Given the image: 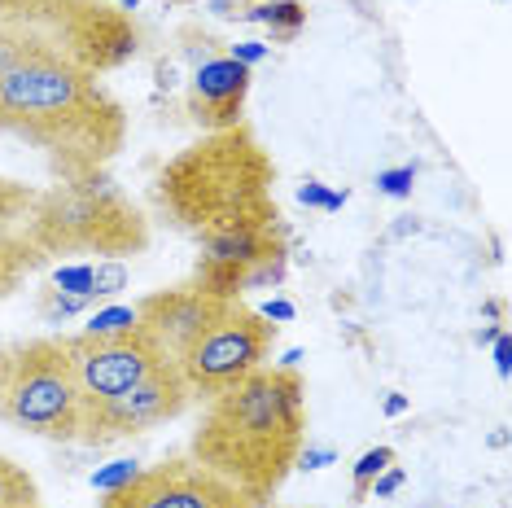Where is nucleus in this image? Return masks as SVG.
Listing matches in <instances>:
<instances>
[{
    "instance_id": "28",
    "label": "nucleus",
    "mask_w": 512,
    "mask_h": 508,
    "mask_svg": "<svg viewBox=\"0 0 512 508\" xmlns=\"http://www.w3.org/2000/svg\"><path fill=\"white\" fill-rule=\"evenodd\" d=\"M9 373H14V346H0V403H5L9 390Z\"/></svg>"
},
{
    "instance_id": "21",
    "label": "nucleus",
    "mask_w": 512,
    "mask_h": 508,
    "mask_svg": "<svg viewBox=\"0 0 512 508\" xmlns=\"http://www.w3.org/2000/svg\"><path fill=\"white\" fill-rule=\"evenodd\" d=\"M132 325H136V307H106V311H97V316H88L84 333L88 338H106V333H123Z\"/></svg>"
},
{
    "instance_id": "24",
    "label": "nucleus",
    "mask_w": 512,
    "mask_h": 508,
    "mask_svg": "<svg viewBox=\"0 0 512 508\" xmlns=\"http://www.w3.org/2000/svg\"><path fill=\"white\" fill-rule=\"evenodd\" d=\"M298 202H302V206H320V211H337V206L346 202V193H329L320 180H307V184L298 189Z\"/></svg>"
},
{
    "instance_id": "1",
    "label": "nucleus",
    "mask_w": 512,
    "mask_h": 508,
    "mask_svg": "<svg viewBox=\"0 0 512 508\" xmlns=\"http://www.w3.org/2000/svg\"><path fill=\"white\" fill-rule=\"evenodd\" d=\"M307 447V381L294 364H263L237 386L206 399L189 438L197 465L232 482L254 508H267Z\"/></svg>"
},
{
    "instance_id": "31",
    "label": "nucleus",
    "mask_w": 512,
    "mask_h": 508,
    "mask_svg": "<svg viewBox=\"0 0 512 508\" xmlns=\"http://www.w3.org/2000/svg\"><path fill=\"white\" fill-rule=\"evenodd\" d=\"M106 5H114V9H123V14H132V9H141V0H106Z\"/></svg>"
},
{
    "instance_id": "15",
    "label": "nucleus",
    "mask_w": 512,
    "mask_h": 508,
    "mask_svg": "<svg viewBox=\"0 0 512 508\" xmlns=\"http://www.w3.org/2000/svg\"><path fill=\"white\" fill-rule=\"evenodd\" d=\"M27 504H40L36 478L27 473V465L0 456V508H27Z\"/></svg>"
},
{
    "instance_id": "3",
    "label": "nucleus",
    "mask_w": 512,
    "mask_h": 508,
    "mask_svg": "<svg viewBox=\"0 0 512 508\" xmlns=\"http://www.w3.org/2000/svg\"><path fill=\"white\" fill-rule=\"evenodd\" d=\"M272 184V154L246 123H237L228 132H202V141L167 158L154 176V206L193 241L237 228H281Z\"/></svg>"
},
{
    "instance_id": "30",
    "label": "nucleus",
    "mask_w": 512,
    "mask_h": 508,
    "mask_svg": "<svg viewBox=\"0 0 512 508\" xmlns=\"http://www.w3.org/2000/svg\"><path fill=\"white\" fill-rule=\"evenodd\" d=\"M403 408H407V399H403V395H390V399H386V412H390V417H399Z\"/></svg>"
},
{
    "instance_id": "8",
    "label": "nucleus",
    "mask_w": 512,
    "mask_h": 508,
    "mask_svg": "<svg viewBox=\"0 0 512 508\" xmlns=\"http://www.w3.org/2000/svg\"><path fill=\"white\" fill-rule=\"evenodd\" d=\"M62 342H66V355H71L79 390H84L88 403H106L114 395H123V390L141 386L154 368L171 360L141 325H132L123 333H106V338L62 333Z\"/></svg>"
},
{
    "instance_id": "6",
    "label": "nucleus",
    "mask_w": 512,
    "mask_h": 508,
    "mask_svg": "<svg viewBox=\"0 0 512 508\" xmlns=\"http://www.w3.org/2000/svg\"><path fill=\"white\" fill-rule=\"evenodd\" d=\"M0 421L49 443L84 447L88 399L79 390L75 364L62 338H31L14 346V373L0 403Z\"/></svg>"
},
{
    "instance_id": "20",
    "label": "nucleus",
    "mask_w": 512,
    "mask_h": 508,
    "mask_svg": "<svg viewBox=\"0 0 512 508\" xmlns=\"http://www.w3.org/2000/svg\"><path fill=\"white\" fill-rule=\"evenodd\" d=\"M92 281H97V263H66V268H57L53 272V290H62V294H88L92 298ZM97 303V298H92Z\"/></svg>"
},
{
    "instance_id": "29",
    "label": "nucleus",
    "mask_w": 512,
    "mask_h": 508,
    "mask_svg": "<svg viewBox=\"0 0 512 508\" xmlns=\"http://www.w3.org/2000/svg\"><path fill=\"white\" fill-rule=\"evenodd\" d=\"M495 364H499V373L508 377V364H512V342H508V333L499 338V351H495Z\"/></svg>"
},
{
    "instance_id": "18",
    "label": "nucleus",
    "mask_w": 512,
    "mask_h": 508,
    "mask_svg": "<svg viewBox=\"0 0 512 508\" xmlns=\"http://www.w3.org/2000/svg\"><path fill=\"white\" fill-rule=\"evenodd\" d=\"M394 465V447H368L364 456H359V465H355V487H351V495H355V504H364L368 495H372V482H377V473L381 469H390Z\"/></svg>"
},
{
    "instance_id": "26",
    "label": "nucleus",
    "mask_w": 512,
    "mask_h": 508,
    "mask_svg": "<svg viewBox=\"0 0 512 508\" xmlns=\"http://www.w3.org/2000/svg\"><path fill=\"white\" fill-rule=\"evenodd\" d=\"M399 487H403V469L390 465V469L377 473V482H372V495H377V500H390V495L399 491Z\"/></svg>"
},
{
    "instance_id": "14",
    "label": "nucleus",
    "mask_w": 512,
    "mask_h": 508,
    "mask_svg": "<svg viewBox=\"0 0 512 508\" xmlns=\"http://www.w3.org/2000/svg\"><path fill=\"white\" fill-rule=\"evenodd\" d=\"M241 18L267 27L276 44H289V40H298L302 27H307V5H302V0H263V5L246 9Z\"/></svg>"
},
{
    "instance_id": "5",
    "label": "nucleus",
    "mask_w": 512,
    "mask_h": 508,
    "mask_svg": "<svg viewBox=\"0 0 512 508\" xmlns=\"http://www.w3.org/2000/svg\"><path fill=\"white\" fill-rule=\"evenodd\" d=\"M0 22L44 40L57 57L92 75L119 71L141 53L136 14L106 0H0Z\"/></svg>"
},
{
    "instance_id": "9",
    "label": "nucleus",
    "mask_w": 512,
    "mask_h": 508,
    "mask_svg": "<svg viewBox=\"0 0 512 508\" xmlns=\"http://www.w3.org/2000/svg\"><path fill=\"white\" fill-rule=\"evenodd\" d=\"M189 403H193L189 381H184L176 360H167L162 368H154L141 386L123 390V395H114L106 403H88L84 447H106V443H119V438L149 434V430H158V425L184 417Z\"/></svg>"
},
{
    "instance_id": "32",
    "label": "nucleus",
    "mask_w": 512,
    "mask_h": 508,
    "mask_svg": "<svg viewBox=\"0 0 512 508\" xmlns=\"http://www.w3.org/2000/svg\"><path fill=\"white\" fill-rule=\"evenodd\" d=\"M162 5H197V0H162Z\"/></svg>"
},
{
    "instance_id": "25",
    "label": "nucleus",
    "mask_w": 512,
    "mask_h": 508,
    "mask_svg": "<svg viewBox=\"0 0 512 508\" xmlns=\"http://www.w3.org/2000/svg\"><path fill=\"white\" fill-rule=\"evenodd\" d=\"M224 53L237 57L241 66H250V71H254V62H263V57H267V44L263 40H246V44H228Z\"/></svg>"
},
{
    "instance_id": "16",
    "label": "nucleus",
    "mask_w": 512,
    "mask_h": 508,
    "mask_svg": "<svg viewBox=\"0 0 512 508\" xmlns=\"http://www.w3.org/2000/svg\"><path fill=\"white\" fill-rule=\"evenodd\" d=\"M40 53H53V49L44 40L27 36V31L5 27V22H0V79H5L9 71H18L22 62H31V57H40Z\"/></svg>"
},
{
    "instance_id": "19",
    "label": "nucleus",
    "mask_w": 512,
    "mask_h": 508,
    "mask_svg": "<svg viewBox=\"0 0 512 508\" xmlns=\"http://www.w3.org/2000/svg\"><path fill=\"white\" fill-rule=\"evenodd\" d=\"M88 303H92L88 294H62V290H53V285H44L40 290V316L49 320V325H62V320L88 311Z\"/></svg>"
},
{
    "instance_id": "22",
    "label": "nucleus",
    "mask_w": 512,
    "mask_h": 508,
    "mask_svg": "<svg viewBox=\"0 0 512 508\" xmlns=\"http://www.w3.org/2000/svg\"><path fill=\"white\" fill-rule=\"evenodd\" d=\"M136 473H141L136 460H114V465L92 473V487H97V491H119V487H127V482L136 478Z\"/></svg>"
},
{
    "instance_id": "7",
    "label": "nucleus",
    "mask_w": 512,
    "mask_h": 508,
    "mask_svg": "<svg viewBox=\"0 0 512 508\" xmlns=\"http://www.w3.org/2000/svg\"><path fill=\"white\" fill-rule=\"evenodd\" d=\"M276 329L281 325H272L263 311L246 307L241 298H228V303L219 307V316L197 333V342L176 360L193 390V399H215L219 390L237 386L241 377L263 368L272 360Z\"/></svg>"
},
{
    "instance_id": "4",
    "label": "nucleus",
    "mask_w": 512,
    "mask_h": 508,
    "mask_svg": "<svg viewBox=\"0 0 512 508\" xmlns=\"http://www.w3.org/2000/svg\"><path fill=\"white\" fill-rule=\"evenodd\" d=\"M22 233L44 259H62V254L127 259L149 246V219L106 171H88L44 189Z\"/></svg>"
},
{
    "instance_id": "12",
    "label": "nucleus",
    "mask_w": 512,
    "mask_h": 508,
    "mask_svg": "<svg viewBox=\"0 0 512 508\" xmlns=\"http://www.w3.org/2000/svg\"><path fill=\"white\" fill-rule=\"evenodd\" d=\"M250 79H254L250 66H241L237 57H228V53H215V57H206V62H197L189 101H184L189 119L202 127V132H228V127L246 123L241 110H246Z\"/></svg>"
},
{
    "instance_id": "13",
    "label": "nucleus",
    "mask_w": 512,
    "mask_h": 508,
    "mask_svg": "<svg viewBox=\"0 0 512 508\" xmlns=\"http://www.w3.org/2000/svg\"><path fill=\"white\" fill-rule=\"evenodd\" d=\"M44 263L49 259L31 246L22 228H0V298L18 294L22 281H27V272L44 268Z\"/></svg>"
},
{
    "instance_id": "2",
    "label": "nucleus",
    "mask_w": 512,
    "mask_h": 508,
    "mask_svg": "<svg viewBox=\"0 0 512 508\" xmlns=\"http://www.w3.org/2000/svg\"><path fill=\"white\" fill-rule=\"evenodd\" d=\"M0 132L40 149L57 180H75L123 149L127 110L101 75L40 53L0 79Z\"/></svg>"
},
{
    "instance_id": "10",
    "label": "nucleus",
    "mask_w": 512,
    "mask_h": 508,
    "mask_svg": "<svg viewBox=\"0 0 512 508\" xmlns=\"http://www.w3.org/2000/svg\"><path fill=\"white\" fill-rule=\"evenodd\" d=\"M97 508H254L232 482L193 456H167L136 473L127 487L101 491Z\"/></svg>"
},
{
    "instance_id": "11",
    "label": "nucleus",
    "mask_w": 512,
    "mask_h": 508,
    "mask_svg": "<svg viewBox=\"0 0 512 508\" xmlns=\"http://www.w3.org/2000/svg\"><path fill=\"white\" fill-rule=\"evenodd\" d=\"M224 303L228 298H215L197 281H184V285H171V290H154V294L136 298L132 307H136V325H141L171 360H180L197 342V333L219 316Z\"/></svg>"
},
{
    "instance_id": "17",
    "label": "nucleus",
    "mask_w": 512,
    "mask_h": 508,
    "mask_svg": "<svg viewBox=\"0 0 512 508\" xmlns=\"http://www.w3.org/2000/svg\"><path fill=\"white\" fill-rule=\"evenodd\" d=\"M40 189H31V184L22 180H9L0 176V228H22L31 215V206H36Z\"/></svg>"
},
{
    "instance_id": "23",
    "label": "nucleus",
    "mask_w": 512,
    "mask_h": 508,
    "mask_svg": "<svg viewBox=\"0 0 512 508\" xmlns=\"http://www.w3.org/2000/svg\"><path fill=\"white\" fill-rule=\"evenodd\" d=\"M412 180H416V167H394V171H381L377 176V189L386 193V198H407Z\"/></svg>"
},
{
    "instance_id": "27",
    "label": "nucleus",
    "mask_w": 512,
    "mask_h": 508,
    "mask_svg": "<svg viewBox=\"0 0 512 508\" xmlns=\"http://www.w3.org/2000/svg\"><path fill=\"white\" fill-rule=\"evenodd\" d=\"M263 316L272 320V325H285V320H294V303H285V298H276V303L263 307Z\"/></svg>"
},
{
    "instance_id": "33",
    "label": "nucleus",
    "mask_w": 512,
    "mask_h": 508,
    "mask_svg": "<svg viewBox=\"0 0 512 508\" xmlns=\"http://www.w3.org/2000/svg\"><path fill=\"white\" fill-rule=\"evenodd\" d=\"M27 508H44V504H27Z\"/></svg>"
}]
</instances>
